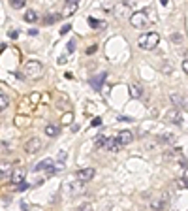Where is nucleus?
Wrapping results in <instances>:
<instances>
[{"mask_svg":"<svg viewBox=\"0 0 188 211\" xmlns=\"http://www.w3.org/2000/svg\"><path fill=\"white\" fill-rule=\"evenodd\" d=\"M177 187H179V188H183V191H184V188L188 187V185H186V172H183V175H181V179L177 181Z\"/></svg>","mask_w":188,"mask_h":211,"instance_id":"20","label":"nucleus"},{"mask_svg":"<svg viewBox=\"0 0 188 211\" xmlns=\"http://www.w3.org/2000/svg\"><path fill=\"white\" fill-rule=\"evenodd\" d=\"M130 94H132V96H136V98H141V96H143L141 87H139V85H130Z\"/></svg>","mask_w":188,"mask_h":211,"instance_id":"19","label":"nucleus"},{"mask_svg":"<svg viewBox=\"0 0 188 211\" xmlns=\"http://www.w3.org/2000/svg\"><path fill=\"white\" fill-rule=\"evenodd\" d=\"M25 21H26V23H36V21H38V13L34 10H28L25 13Z\"/></svg>","mask_w":188,"mask_h":211,"instance_id":"17","label":"nucleus"},{"mask_svg":"<svg viewBox=\"0 0 188 211\" xmlns=\"http://www.w3.org/2000/svg\"><path fill=\"white\" fill-rule=\"evenodd\" d=\"M8 108V96H4V94H0V111Z\"/></svg>","mask_w":188,"mask_h":211,"instance_id":"25","label":"nucleus"},{"mask_svg":"<svg viewBox=\"0 0 188 211\" xmlns=\"http://www.w3.org/2000/svg\"><path fill=\"white\" fill-rule=\"evenodd\" d=\"M166 206H168V196H162V198L151 202V207H152V209H164Z\"/></svg>","mask_w":188,"mask_h":211,"instance_id":"16","label":"nucleus"},{"mask_svg":"<svg viewBox=\"0 0 188 211\" xmlns=\"http://www.w3.org/2000/svg\"><path fill=\"white\" fill-rule=\"evenodd\" d=\"M130 23L134 25L136 29H143V26L149 23L147 11H145V10H141V11H136V13H132V17H130Z\"/></svg>","mask_w":188,"mask_h":211,"instance_id":"3","label":"nucleus"},{"mask_svg":"<svg viewBox=\"0 0 188 211\" xmlns=\"http://www.w3.org/2000/svg\"><path fill=\"white\" fill-rule=\"evenodd\" d=\"M75 211H94V207H92V203H90V202H85V203H81Z\"/></svg>","mask_w":188,"mask_h":211,"instance_id":"21","label":"nucleus"},{"mask_svg":"<svg viewBox=\"0 0 188 211\" xmlns=\"http://www.w3.org/2000/svg\"><path fill=\"white\" fill-rule=\"evenodd\" d=\"M106 77H107L106 72H100L98 75H94L92 79H90V85H92V89H94V90H100V89H102V83L106 81Z\"/></svg>","mask_w":188,"mask_h":211,"instance_id":"12","label":"nucleus"},{"mask_svg":"<svg viewBox=\"0 0 188 211\" xmlns=\"http://www.w3.org/2000/svg\"><path fill=\"white\" fill-rule=\"evenodd\" d=\"M115 139H117V142L121 143V147H122V145L132 143V139H134V134H132L130 130H121V132H119V136H117Z\"/></svg>","mask_w":188,"mask_h":211,"instance_id":"10","label":"nucleus"},{"mask_svg":"<svg viewBox=\"0 0 188 211\" xmlns=\"http://www.w3.org/2000/svg\"><path fill=\"white\" fill-rule=\"evenodd\" d=\"M88 25H90V26H98V21H94V19H88Z\"/></svg>","mask_w":188,"mask_h":211,"instance_id":"33","label":"nucleus"},{"mask_svg":"<svg viewBox=\"0 0 188 211\" xmlns=\"http://www.w3.org/2000/svg\"><path fill=\"white\" fill-rule=\"evenodd\" d=\"M28 188V183H19V185H15V191H26Z\"/></svg>","mask_w":188,"mask_h":211,"instance_id":"26","label":"nucleus"},{"mask_svg":"<svg viewBox=\"0 0 188 211\" xmlns=\"http://www.w3.org/2000/svg\"><path fill=\"white\" fill-rule=\"evenodd\" d=\"M77 8H79V4L75 2V0H66V4H64V10H62L60 17H70V15H73V13L77 11Z\"/></svg>","mask_w":188,"mask_h":211,"instance_id":"8","label":"nucleus"},{"mask_svg":"<svg viewBox=\"0 0 188 211\" xmlns=\"http://www.w3.org/2000/svg\"><path fill=\"white\" fill-rule=\"evenodd\" d=\"M11 170H13V162H10V160H0V177H10Z\"/></svg>","mask_w":188,"mask_h":211,"instance_id":"11","label":"nucleus"},{"mask_svg":"<svg viewBox=\"0 0 188 211\" xmlns=\"http://www.w3.org/2000/svg\"><path fill=\"white\" fill-rule=\"evenodd\" d=\"M58 132H60V126H58V124H55V123L45 124V136L55 138V136H58Z\"/></svg>","mask_w":188,"mask_h":211,"instance_id":"15","label":"nucleus"},{"mask_svg":"<svg viewBox=\"0 0 188 211\" xmlns=\"http://www.w3.org/2000/svg\"><path fill=\"white\" fill-rule=\"evenodd\" d=\"M103 147H106V151H109V153H119L121 151V143L117 142L115 138H107Z\"/></svg>","mask_w":188,"mask_h":211,"instance_id":"14","label":"nucleus"},{"mask_svg":"<svg viewBox=\"0 0 188 211\" xmlns=\"http://www.w3.org/2000/svg\"><path fill=\"white\" fill-rule=\"evenodd\" d=\"M162 142L164 143H175V136H173V134H164L162 136Z\"/></svg>","mask_w":188,"mask_h":211,"instance_id":"24","label":"nucleus"},{"mask_svg":"<svg viewBox=\"0 0 188 211\" xmlns=\"http://www.w3.org/2000/svg\"><path fill=\"white\" fill-rule=\"evenodd\" d=\"M166 121L168 123H173V124H181L183 123V115H181V109H169L168 113H166Z\"/></svg>","mask_w":188,"mask_h":211,"instance_id":"9","label":"nucleus"},{"mask_svg":"<svg viewBox=\"0 0 188 211\" xmlns=\"http://www.w3.org/2000/svg\"><path fill=\"white\" fill-rule=\"evenodd\" d=\"M41 74H43V66H41L40 60H28L23 66V79L25 77H30V79H40Z\"/></svg>","mask_w":188,"mask_h":211,"instance_id":"1","label":"nucleus"},{"mask_svg":"<svg viewBox=\"0 0 188 211\" xmlns=\"http://www.w3.org/2000/svg\"><path fill=\"white\" fill-rule=\"evenodd\" d=\"M96 49H98V45H90V47L87 49V55H92V53H96Z\"/></svg>","mask_w":188,"mask_h":211,"instance_id":"29","label":"nucleus"},{"mask_svg":"<svg viewBox=\"0 0 188 211\" xmlns=\"http://www.w3.org/2000/svg\"><path fill=\"white\" fill-rule=\"evenodd\" d=\"M25 177H26V170H25V168H15V166H13V170L10 173V179L13 183V187L19 185V183H25Z\"/></svg>","mask_w":188,"mask_h":211,"instance_id":"4","label":"nucleus"},{"mask_svg":"<svg viewBox=\"0 0 188 211\" xmlns=\"http://www.w3.org/2000/svg\"><path fill=\"white\" fill-rule=\"evenodd\" d=\"M90 124H92V126H100V124H102V119H100V117H96V119H94V121L90 123Z\"/></svg>","mask_w":188,"mask_h":211,"instance_id":"30","label":"nucleus"},{"mask_svg":"<svg viewBox=\"0 0 188 211\" xmlns=\"http://www.w3.org/2000/svg\"><path fill=\"white\" fill-rule=\"evenodd\" d=\"M40 149H41V139L40 138H30L28 142L25 143V153H28V154L38 153Z\"/></svg>","mask_w":188,"mask_h":211,"instance_id":"6","label":"nucleus"},{"mask_svg":"<svg viewBox=\"0 0 188 211\" xmlns=\"http://www.w3.org/2000/svg\"><path fill=\"white\" fill-rule=\"evenodd\" d=\"M60 13H51V15H47V19L43 21V25H53V23H57V21H60Z\"/></svg>","mask_w":188,"mask_h":211,"instance_id":"18","label":"nucleus"},{"mask_svg":"<svg viewBox=\"0 0 188 211\" xmlns=\"http://www.w3.org/2000/svg\"><path fill=\"white\" fill-rule=\"evenodd\" d=\"M73 49H75V40H70L68 41V53H73Z\"/></svg>","mask_w":188,"mask_h":211,"instance_id":"27","label":"nucleus"},{"mask_svg":"<svg viewBox=\"0 0 188 211\" xmlns=\"http://www.w3.org/2000/svg\"><path fill=\"white\" fill-rule=\"evenodd\" d=\"M11 8H15V10H21V8H25V0H11Z\"/></svg>","mask_w":188,"mask_h":211,"instance_id":"23","label":"nucleus"},{"mask_svg":"<svg viewBox=\"0 0 188 211\" xmlns=\"http://www.w3.org/2000/svg\"><path fill=\"white\" fill-rule=\"evenodd\" d=\"M160 41V36L158 32H147V34H141L137 40V45L141 49H154Z\"/></svg>","mask_w":188,"mask_h":211,"instance_id":"2","label":"nucleus"},{"mask_svg":"<svg viewBox=\"0 0 188 211\" xmlns=\"http://www.w3.org/2000/svg\"><path fill=\"white\" fill-rule=\"evenodd\" d=\"M96 175V170L94 168H83V170H79L77 173H75V179L81 181V183H88L90 179H92Z\"/></svg>","mask_w":188,"mask_h":211,"instance_id":"5","label":"nucleus"},{"mask_svg":"<svg viewBox=\"0 0 188 211\" xmlns=\"http://www.w3.org/2000/svg\"><path fill=\"white\" fill-rule=\"evenodd\" d=\"M183 70H184V72H186V70H188V60H186V57L183 59Z\"/></svg>","mask_w":188,"mask_h":211,"instance_id":"32","label":"nucleus"},{"mask_svg":"<svg viewBox=\"0 0 188 211\" xmlns=\"http://www.w3.org/2000/svg\"><path fill=\"white\" fill-rule=\"evenodd\" d=\"M34 172H36V173L45 172V175L53 173V160L51 158H45V160H41V162H38L36 168H34Z\"/></svg>","mask_w":188,"mask_h":211,"instance_id":"7","label":"nucleus"},{"mask_svg":"<svg viewBox=\"0 0 188 211\" xmlns=\"http://www.w3.org/2000/svg\"><path fill=\"white\" fill-rule=\"evenodd\" d=\"M17 36H19V32H17V30H11V32H10V38H13V40H15Z\"/></svg>","mask_w":188,"mask_h":211,"instance_id":"31","label":"nucleus"},{"mask_svg":"<svg viewBox=\"0 0 188 211\" xmlns=\"http://www.w3.org/2000/svg\"><path fill=\"white\" fill-rule=\"evenodd\" d=\"M106 139H107V138H106V136H102V134H100V136H96V139H94L96 147H103V145H106Z\"/></svg>","mask_w":188,"mask_h":211,"instance_id":"22","label":"nucleus"},{"mask_svg":"<svg viewBox=\"0 0 188 211\" xmlns=\"http://www.w3.org/2000/svg\"><path fill=\"white\" fill-rule=\"evenodd\" d=\"M70 29H72V25H64V26L60 29V34H68V32H70Z\"/></svg>","mask_w":188,"mask_h":211,"instance_id":"28","label":"nucleus"},{"mask_svg":"<svg viewBox=\"0 0 188 211\" xmlns=\"http://www.w3.org/2000/svg\"><path fill=\"white\" fill-rule=\"evenodd\" d=\"M169 98H171V102L175 104V109H177V108H183V109L186 108V98H184L183 94H179V93H171V94H169Z\"/></svg>","mask_w":188,"mask_h":211,"instance_id":"13","label":"nucleus"}]
</instances>
